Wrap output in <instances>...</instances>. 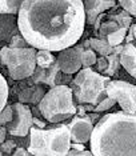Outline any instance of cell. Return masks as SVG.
Returning <instances> with one entry per match:
<instances>
[{"label":"cell","mask_w":136,"mask_h":156,"mask_svg":"<svg viewBox=\"0 0 136 156\" xmlns=\"http://www.w3.org/2000/svg\"><path fill=\"white\" fill-rule=\"evenodd\" d=\"M20 34L38 49L59 52L76 44L85 30L83 0H24L17 13Z\"/></svg>","instance_id":"6da1fadb"},{"label":"cell","mask_w":136,"mask_h":156,"mask_svg":"<svg viewBox=\"0 0 136 156\" xmlns=\"http://www.w3.org/2000/svg\"><path fill=\"white\" fill-rule=\"evenodd\" d=\"M89 148L96 156H136V113L108 112L95 124Z\"/></svg>","instance_id":"7a4b0ae2"},{"label":"cell","mask_w":136,"mask_h":156,"mask_svg":"<svg viewBox=\"0 0 136 156\" xmlns=\"http://www.w3.org/2000/svg\"><path fill=\"white\" fill-rule=\"evenodd\" d=\"M28 151L35 156H66L71 148V132L66 123H48L45 128L32 126Z\"/></svg>","instance_id":"3957f363"},{"label":"cell","mask_w":136,"mask_h":156,"mask_svg":"<svg viewBox=\"0 0 136 156\" xmlns=\"http://www.w3.org/2000/svg\"><path fill=\"white\" fill-rule=\"evenodd\" d=\"M111 77L98 72L94 67L81 68L75 73L70 87L73 92L75 104H99L107 95V86Z\"/></svg>","instance_id":"277c9868"},{"label":"cell","mask_w":136,"mask_h":156,"mask_svg":"<svg viewBox=\"0 0 136 156\" xmlns=\"http://www.w3.org/2000/svg\"><path fill=\"white\" fill-rule=\"evenodd\" d=\"M38 107L48 123L68 122L76 113L72 88L66 84H58L49 88Z\"/></svg>","instance_id":"5b68a950"},{"label":"cell","mask_w":136,"mask_h":156,"mask_svg":"<svg viewBox=\"0 0 136 156\" xmlns=\"http://www.w3.org/2000/svg\"><path fill=\"white\" fill-rule=\"evenodd\" d=\"M36 51L38 48L21 47L13 48L4 45L0 49V58L3 66L7 68L9 76L15 80L27 79L34 73L36 68Z\"/></svg>","instance_id":"8992f818"},{"label":"cell","mask_w":136,"mask_h":156,"mask_svg":"<svg viewBox=\"0 0 136 156\" xmlns=\"http://www.w3.org/2000/svg\"><path fill=\"white\" fill-rule=\"evenodd\" d=\"M107 95L115 99L126 112L136 113V86L126 80L111 79L107 86Z\"/></svg>","instance_id":"52a82bcc"},{"label":"cell","mask_w":136,"mask_h":156,"mask_svg":"<svg viewBox=\"0 0 136 156\" xmlns=\"http://www.w3.org/2000/svg\"><path fill=\"white\" fill-rule=\"evenodd\" d=\"M12 111L13 118L5 126L8 129V135L12 137H28L34 126V115L31 107L28 104L16 101L12 103Z\"/></svg>","instance_id":"ba28073f"},{"label":"cell","mask_w":136,"mask_h":156,"mask_svg":"<svg viewBox=\"0 0 136 156\" xmlns=\"http://www.w3.org/2000/svg\"><path fill=\"white\" fill-rule=\"evenodd\" d=\"M45 92H47L45 86L36 84L30 77H27V79L13 81L9 90V95L13 94V96L17 98V101L23 103V104L38 105L41 99L44 98Z\"/></svg>","instance_id":"9c48e42d"},{"label":"cell","mask_w":136,"mask_h":156,"mask_svg":"<svg viewBox=\"0 0 136 156\" xmlns=\"http://www.w3.org/2000/svg\"><path fill=\"white\" fill-rule=\"evenodd\" d=\"M83 51L84 48L80 43H76L59 51L58 56H56V62H58L62 72L75 75L83 68V62H81Z\"/></svg>","instance_id":"30bf717a"},{"label":"cell","mask_w":136,"mask_h":156,"mask_svg":"<svg viewBox=\"0 0 136 156\" xmlns=\"http://www.w3.org/2000/svg\"><path fill=\"white\" fill-rule=\"evenodd\" d=\"M67 124H68V128H70V132H71V141L87 144V141L91 140L95 124L92 123L88 113L84 116L73 115L72 118L67 122Z\"/></svg>","instance_id":"8fae6325"},{"label":"cell","mask_w":136,"mask_h":156,"mask_svg":"<svg viewBox=\"0 0 136 156\" xmlns=\"http://www.w3.org/2000/svg\"><path fill=\"white\" fill-rule=\"evenodd\" d=\"M83 3L85 11V24L91 27L102 13L117 4L116 0H83Z\"/></svg>","instance_id":"7c38bea8"},{"label":"cell","mask_w":136,"mask_h":156,"mask_svg":"<svg viewBox=\"0 0 136 156\" xmlns=\"http://www.w3.org/2000/svg\"><path fill=\"white\" fill-rule=\"evenodd\" d=\"M20 34L17 15L13 13H0V44L8 45L9 40L15 35Z\"/></svg>","instance_id":"4fadbf2b"},{"label":"cell","mask_w":136,"mask_h":156,"mask_svg":"<svg viewBox=\"0 0 136 156\" xmlns=\"http://www.w3.org/2000/svg\"><path fill=\"white\" fill-rule=\"evenodd\" d=\"M120 67H121L120 55H116L113 52V54L108 56H98V60H96V64L94 66V68L98 72L103 73V75L113 77L120 71Z\"/></svg>","instance_id":"5bb4252c"},{"label":"cell","mask_w":136,"mask_h":156,"mask_svg":"<svg viewBox=\"0 0 136 156\" xmlns=\"http://www.w3.org/2000/svg\"><path fill=\"white\" fill-rule=\"evenodd\" d=\"M120 62L126 72L136 80V44L124 43L123 52L120 55Z\"/></svg>","instance_id":"9a60e30c"},{"label":"cell","mask_w":136,"mask_h":156,"mask_svg":"<svg viewBox=\"0 0 136 156\" xmlns=\"http://www.w3.org/2000/svg\"><path fill=\"white\" fill-rule=\"evenodd\" d=\"M62 69L58 64V62H55L51 67L44 68L43 71V77H41V84L48 88H52L55 86L60 84V79H62Z\"/></svg>","instance_id":"2e32d148"},{"label":"cell","mask_w":136,"mask_h":156,"mask_svg":"<svg viewBox=\"0 0 136 156\" xmlns=\"http://www.w3.org/2000/svg\"><path fill=\"white\" fill-rule=\"evenodd\" d=\"M89 40H91V48L98 54V56H108L113 54V47L107 41V39L91 36Z\"/></svg>","instance_id":"e0dca14e"},{"label":"cell","mask_w":136,"mask_h":156,"mask_svg":"<svg viewBox=\"0 0 136 156\" xmlns=\"http://www.w3.org/2000/svg\"><path fill=\"white\" fill-rule=\"evenodd\" d=\"M120 24L115 22V20L112 19H107L106 17V12H104V20L102 22V24H100L99 27V31H98V37H102V39H107V36H108L109 34L115 32L116 30H119Z\"/></svg>","instance_id":"ac0fdd59"},{"label":"cell","mask_w":136,"mask_h":156,"mask_svg":"<svg viewBox=\"0 0 136 156\" xmlns=\"http://www.w3.org/2000/svg\"><path fill=\"white\" fill-rule=\"evenodd\" d=\"M56 62L55 55L48 49H38L36 51V64L41 68H48Z\"/></svg>","instance_id":"d6986e66"},{"label":"cell","mask_w":136,"mask_h":156,"mask_svg":"<svg viewBox=\"0 0 136 156\" xmlns=\"http://www.w3.org/2000/svg\"><path fill=\"white\" fill-rule=\"evenodd\" d=\"M24 0H0V13L17 15Z\"/></svg>","instance_id":"ffe728a7"},{"label":"cell","mask_w":136,"mask_h":156,"mask_svg":"<svg viewBox=\"0 0 136 156\" xmlns=\"http://www.w3.org/2000/svg\"><path fill=\"white\" fill-rule=\"evenodd\" d=\"M8 98H9V86L5 76L0 71V111L8 104Z\"/></svg>","instance_id":"44dd1931"},{"label":"cell","mask_w":136,"mask_h":156,"mask_svg":"<svg viewBox=\"0 0 136 156\" xmlns=\"http://www.w3.org/2000/svg\"><path fill=\"white\" fill-rule=\"evenodd\" d=\"M127 31H128V28H124V27L119 28V30H116L115 32L109 34L108 36H107V41H108L112 47L123 44L124 40H126V36H127Z\"/></svg>","instance_id":"7402d4cb"},{"label":"cell","mask_w":136,"mask_h":156,"mask_svg":"<svg viewBox=\"0 0 136 156\" xmlns=\"http://www.w3.org/2000/svg\"><path fill=\"white\" fill-rule=\"evenodd\" d=\"M98 60V54L92 48H87L83 51V56H81V62H83V68L85 67H94Z\"/></svg>","instance_id":"603a6c76"},{"label":"cell","mask_w":136,"mask_h":156,"mask_svg":"<svg viewBox=\"0 0 136 156\" xmlns=\"http://www.w3.org/2000/svg\"><path fill=\"white\" fill-rule=\"evenodd\" d=\"M19 147L17 143L13 139H8L7 137L5 141L0 143V155H13V151Z\"/></svg>","instance_id":"cb8c5ba5"},{"label":"cell","mask_w":136,"mask_h":156,"mask_svg":"<svg viewBox=\"0 0 136 156\" xmlns=\"http://www.w3.org/2000/svg\"><path fill=\"white\" fill-rule=\"evenodd\" d=\"M115 104H116V100H115V99L107 96L106 99H103V100L100 101L99 104L95 105V107H94V111H95V112H106V111H108V109H112L113 107H115Z\"/></svg>","instance_id":"d4e9b609"},{"label":"cell","mask_w":136,"mask_h":156,"mask_svg":"<svg viewBox=\"0 0 136 156\" xmlns=\"http://www.w3.org/2000/svg\"><path fill=\"white\" fill-rule=\"evenodd\" d=\"M13 118L12 111V103H8L4 108L0 111V126H7Z\"/></svg>","instance_id":"484cf974"},{"label":"cell","mask_w":136,"mask_h":156,"mask_svg":"<svg viewBox=\"0 0 136 156\" xmlns=\"http://www.w3.org/2000/svg\"><path fill=\"white\" fill-rule=\"evenodd\" d=\"M8 45L9 47H13V48H21V47H30V43L26 40V37L21 34H17L9 40Z\"/></svg>","instance_id":"4316f807"},{"label":"cell","mask_w":136,"mask_h":156,"mask_svg":"<svg viewBox=\"0 0 136 156\" xmlns=\"http://www.w3.org/2000/svg\"><path fill=\"white\" fill-rule=\"evenodd\" d=\"M119 4L136 19V0H117Z\"/></svg>","instance_id":"83f0119b"},{"label":"cell","mask_w":136,"mask_h":156,"mask_svg":"<svg viewBox=\"0 0 136 156\" xmlns=\"http://www.w3.org/2000/svg\"><path fill=\"white\" fill-rule=\"evenodd\" d=\"M124 43H131V44H136V22H134L130 26L127 31V36Z\"/></svg>","instance_id":"f1b7e54d"},{"label":"cell","mask_w":136,"mask_h":156,"mask_svg":"<svg viewBox=\"0 0 136 156\" xmlns=\"http://www.w3.org/2000/svg\"><path fill=\"white\" fill-rule=\"evenodd\" d=\"M75 75H71V73H62V79H60V84H66V86H70V83L72 81Z\"/></svg>","instance_id":"f546056e"},{"label":"cell","mask_w":136,"mask_h":156,"mask_svg":"<svg viewBox=\"0 0 136 156\" xmlns=\"http://www.w3.org/2000/svg\"><path fill=\"white\" fill-rule=\"evenodd\" d=\"M88 115H89V118H91V120H92V123L94 124H96L99 122L100 119H102V112H95V111H92V112H88Z\"/></svg>","instance_id":"4dcf8cb0"},{"label":"cell","mask_w":136,"mask_h":156,"mask_svg":"<svg viewBox=\"0 0 136 156\" xmlns=\"http://www.w3.org/2000/svg\"><path fill=\"white\" fill-rule=\"evenodd\" d=\"M7 135H8V129L5 126H0V143L7 140Z\"/></svg>","instance_id":"1f68e13d"},{"label":"cell","mask_w":136,"mask_h":156,"mask_svg":"<svg viewBox=\"0 0 136 156\" xmlns=\"http://www.w3.org/2000/svg\"><path fill=\"white\" fill-rule=\"evenodd\" d=\"M13 155H24V156H28V155H31V152L28 151V148L26 150L24 147H17L15 151H13Z\"/></svg>","instance_id":"d6a6232c"},{"label":"cell","mask_w":136,"mask_h":156,"mask_svg":"<svg viewBox=\"0 0 136 156\" xmlns=\"http://www.w3.org/2000/svg\"><path fill=\"white\" fill-rule=\"evenodd\" d=\"M71 148H72V150H76V151L87 150V147H85L84 143H73V141H71Z\"/></svg>","instance_id":"836d02e7"},{"label":"cell","mask_w":136,"mask_h":156,"mask_svg":"<svg viewBox=\"0 0 136 156\" xmlns=\"http://www.w3.org/2000/svg\"><path fill=\"white\" fill-rule=\"evenodd\" d=\"M3 45L0 44V49H2ZM2 68H4V66H3V63H2V58H0V71H2Z\"/></svg>","instance_id":"e575fe53"}]
</instances>
